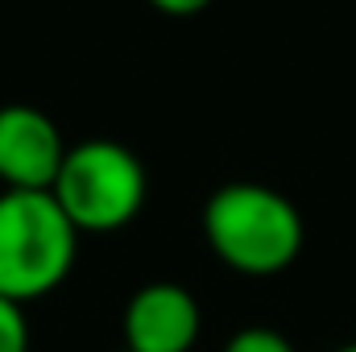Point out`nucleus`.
<instances>
[{"label": "nucleus", "mask_w": 356, "mask_h": 352, "mask_svg": "<svg viewBox=\"0 0 356 352\" xmlns=\"http://www.w3.org/2000/svg\"><path fill=\"white\" fill-rule=\"evenodd\" d=\"M203 241L232 273L273 278L298 262L307 224L277 186L224 182L203 203Z\"/></svg>", "instance_id": "1"}, {"label": "nucleus", "mask_w": 356, "mask_h": 352, "mask_svg": "<svg viewBox=\"0 0 356 352\" xmlns=\"http://www.w3.org/2000/svg\"><path fill=\"white\" fill-rule=\"evenodd\" d=\"M79 237L50 191H0V298L25 307L54 294L75 269Z\"/></svg>", "instance_id": "2"}, {"label": "nucleus", "mask_w": 356, "mask_h": 352, "mask_svg": "<svg viewBox=\"0 0 356 352\" xmlns=\"http://www.w3.org/2000/svg\"><path fill=\"white\" fill-rule=\"evenodd\" d=\"M50 195L83 237H108L141 216L149 195V175L129 145L91 137L67 150Z\"/></svg>", "instance_id": "3"}, {"label": "nucleus", "mask_w": 356, "mask_h": 352, "mask_svg": "<svg viewBox=\"0 0 356 352\" xmlns=\"http://www.w3.org/2000/svg\"><path fill=\"white\" fill-rule=\"evenodd\" d=\"M63 129L33 104L0 108V182L4 191H50L67 158Z\"/></svg>", "instance_id": "4"}, {"label": "nucleus", "mask_w": 356, "mask_h": 352, "mask_svg": "<svg viewBox=\"0 0 356 352\" xmlns=\"http://www.w3.org/2000/svg\"><path fill=\"white\" fill-rule=\"evenodd\" d=\"M203 332V307L182 282H145L120 315L129 352H191Z\"/></svg>", "instance_id": "5"}, {"label": "nucleus", "mask_w": 356, "mask_h": 352, "mask_svg": "<svg viewBox=\"0 0 356 352\" xmlns=\"http://www.w3.org/2000/svg\"><path fill=\"white\" fill-rule=\"evenodd\" d=\"M224 352H294V344H290L277 328H261V323H253V328L232 332L228 344H224Z\"/></svg>", "instance_id": "6"}, {"label": "nucleus", "mask_w": 356, "mask_h": 352, "mask_svg": "<svg viewBox=\"0 0 356 352\" xmlns=\"http://www.w3.org/2000/svg\"><path fill=\"white\" fill-rule=\"evenodd\" d=\"M0 352H29V319L25 307L0 298Z\"/></svg>", "instance_id": "7"}, {"label": "nucleus", "mask_w": 356, "mask_h": 352, "mask_svg": "<svg viewBox=\"0 0 356 352\" xmlns=\"http://www.w3.org/2000/svg\"><path fill=\"white\" fill-rule=\"evenodd\" d=\"M158 13H166V17H195V13H203L211 0H149Z\"/></svg>", "instance_id": "8"}, {"label": "nucleus", "mask_w": 356, "mask_h": 352, "mask_svg": "<svg viewBox=\"0 0 356 352\" xmlns=\"http://www.w3.org/2000/svg\"><path fill=\"white\" fill-rule=\"evenodd\" d=\"M336 352H356V340H353V344H340Z\"/></svg>", "instance_id": "9"}]
</instances>
